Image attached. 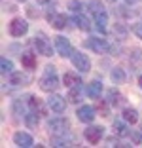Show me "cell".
I'll use <instances>...</instances> for the list:
<instances>
[{"mask_svg":"<svg viewBox=\"0 0 142 148\" xmlns=\"http://www.w3.org/2000/svg\"><path fill=\"white\" fill-rule=\"evenodd\" d=\"M76 114H78V120H80V122L89 123V122H93V120H95V108H93V106H89V105L80 106Z\"/></svg>","mask_w":142,"mask_h":148,"instance_id":"cell-11","label":"cell"},{"mask_svg":"<svg viewBox=\"0 0 142 148\" xmlns=\"http://www.w3.org/2000/svg\"><path fill=\"white\" fill-rule=\"evenodd\" d=\"M123 118H125V122H129V123H137L138 122V114L134 108H125L123 110Z\"/></svg>","mask_w":142,"mask_h":148,"instance_id":"cell-21","label":"cell"},{"mask_svg":"<svg viewBox=\"0 0 142 148\" xmlns=\"http://www.w3.org/2000/svg\"><path fill=\"white\" fill-rule=\"evenodd\" d=\"M82 93H83L82 84H78V86H74V87H68V101L70 103H78V101L82 99Z\"/></svg>","mask_w":142,"mask_h":148,"instance_id":"cell-16","label":"cell"},{"mask_svg":"<svg viewBox=\"0 0 142 148\" xmlns=\"http://www.w3.org/2000/svg\"><path fill=\"white\" fill-rule=\"evenodd\" d=\"M21 63H23L25 69H34L36 66V55L32 51H25L21 55Z\"/></svg>","mask_w":142,"mask_h":148,"instance_id":"cell-17","label":"cell"},{"mask_svg":"<svg viewBox=\"0 0 142 148\" xmlns=\"http://www.w3.org/2000/svg\"><path fill=\"white\" fill-rule=\"evenodd\" d=\"M87 10H89V12L95 15V13H99V12H104V6L100 4L99 0H91L89 4H87Z\"/></svg>","mask_w":142,"mask_h":148,"instance_id":"cell-25","label":"cell"},{"mask_svg":"<svg viewBox=\"0 0 142 148\" xmlns=\"http://www.w3.org/2000/svg\"><path fill=\"white\" fill-rule=\"evenodd\" d=\"M100 91H102V84H100V80H93V82L87 86V89H85V93L91 97V99H99Z\"/></svg>","mask_w":142,"mask_h":148,"instance_id":"cell-14","label":"cell"},{"mask_svg":"<svg viewBox=\"0 0 142 148\" xmlns=\"http://www.w3.org/2000/svg\"><path fill=\"white\" fill-rule=\"evenodd\" d=\"M55 48H57V53H59L61 57H70L74 53L68 38H65V36H57L55 38Z\"/></svg>","mask_w":142,"mask_h":148,"instance_id":"cell-6","label":"cell"},{"mask_svg":"<svg viewBox=\"0 0 142 148\" xmlns=\"http://www.w3.org/2000/svg\"><path fill=\"white\" fill-rule=\"evenodd\" d=\"M47 106H49L53 112L61 114V112H65V108H66V99L61 97V95H57V93H53V95L47 99Z\"/></svg>","mask_w":142,"mask_h":148,"instance_id":"cell-7","label":"cell"},{"mask_svg":"<svg viewBox=\"0 0 142 148\" xmlns=\"http://www.w3.org/2000/svg\"><path fill=\"white\" fill-rule=\"evenodd\" d=\"M63 80H65L66 87H74V86H78V84H82V78H80L78 74H74V72H66L65 76H63Z\"/></svg>","mask_w":142,"mask_h":148,"instance_id":"cell-19","label":"cell"},{"mask_svg":"<svg viewBox=\"0 0 142 148\" xmlns=\"http://www.w3.org/2000/svg\"><path fill=\"white\" fill-rule=\"evenodd\" d=\"M40 4H46V2H49V0H38Z\"/></svg>","mask_w":142,"mask_h":148,"instance_id":"cell-33","label":"cell"},{"mask_svg":"<svg viewBox=\"0 0 142 148\" xmlns=\"http://www.w3.org/2000/svg\"><path fill=\"white\" fill-rule=\"evenodd\" d=\"M29 105H30V108L34 110V112H38V110L42 108V105H40V101L36 99L34 95H30V97H29Z\"/></svg>","mask_w":142,"mask_h":148,"instance_id":"cell-29","label":"cell"},{"mask_svg":"<svg viewBox=\"0 0 142 148\" xmlns=\"http://www.w3.org/2000/svg\"><path fill=\"white\" fill-rule=\"evenodd\" d=\"M131 139H133L134 144H142V135H140V133H137V131H134L133 135H131Z\"/></svg>","mask_w":142,"mask_h":148,"instance_id":"cell-30","label":"cell"},{"mask_svg":"<svg viewBox=\"0 0 142 148\" xmlns=\"http://www.w3.org/2000/svg\"><path fill=\"white\" fill-rule=\"evenodd\" d=\"M13 143L17 144V146H21V148H30V146H34V140H32V137H30L29 133H25V131H17V133L13 135Z\"/></svg>","mask_w":142,"mask_h":148,"instance_id":"cell-10","label":"cell"},{"mask_svg":"<svg viewBox=\"0 0 142 148\" xmlns=\"http://www.w3.org/2000/svg\"><path fill=\"white\" fill-rule=\"evenodd\" d=\"M87 48H91L95 53H106L108 49H110V46H108V42L104 38H89L85 42Z\"/></svg>","mask_w":142,"mask_h":148,"instance_id":"cell-8","label":"cell"},{"mask_svg":"<svg viewBox=\"0 0 142 148\" xmlns=\"http://www.w3.org/2000/svg\"><path fill=\"white\" fill-rule=\"evenodd\" d=\"M34 46H36V49H38V53H42V55H46V57H51L53 55V46L49 44V40L46 38L44 32H38V34H36Z\"/></svg>","mask_w":142,"mask_h":148,"instance_id":"cell-3","label":"cell"},{"mask_svg":"<svg viewBox=\"0 0 142 148\" xmlns=\"http://www.w3.org/2000/svg\"><path fill=\"white\" fill-rule=\"evenodd\" d=\"M114 131H116V135H119V137L129 135V129H127V125H125L123 122H114Z\"/></svg>","mask_w":142,"mask_h":148,"instance_id":"cell-24","label":"cell"},{"mask_svg":"<svg viewBox=\"0 0 142 148\" xmlns=\"http://www.w3.org/2000/svg\"><path fill=\"white\" fill-rule=\"evenodd\" d=\"M108 101H110V105H119L121 103V95L117 91H114V89H110V91H108Z\"/></svg>","mask_w":142,"mask_h":148,"instance_id":"cell-27","label":"cell"},{"mask_svg":"<svg viewBox=\"0 0 142 148\" xmlns=\"http://www.w3.org/2000/svg\"><path fill=\"white\" fill-rule=\"evenodd\" d=\"M19 2H27V0H19Z\"/></svg>","mask_w":142,"mask_h":148,"instance_id":"cell-35","label":"cell"},{"mask_svg":"<svg viewBox=\"0 0 142 148\" xmlns=\"http://www.w3.org/2000/svg\"><path fill=\"white\" fill-rule=\"evenodd\" d=\"M47 19H49V23H51L53 29H65L66 23H68V17H66L65 13H47Z\"/></svg>","mask_w":142,"mask_h":148,"instance_id":"cell-12","label":"cell"},{"mask_svg":"<svg viewBox=\"0 0 142 148\" xmlns=\"http://www.w3.org/2000/svg\"><path fill=\"white\" fill-rule=\"evenodd\" d=\"M0 70H2V74H12L13 72V63L10 59H6V57H2L0 59Z\"/></svg>","mask_w":142,"mask_h":148,"instance_id":"cell-22","label":"cell"},{"mask_svg":"<svg viewBox=\"0 0 142 148\" xmlns=\"http://www.w3.org/2000/svg\"><path fill=\"white\" fill-rule=\"evenodd\" d=\"M110 78H112L114 84H123L125 82V72H123V69L116 66V69L112 70V74H110Z\"/></svg>","mask_w":142,"mask_h":148,"instance_id":"cell-20","label":"cell"},{"mask_svg":"<svg viewBox=\"0 0 142 148\" xmlns=\"http://www.w3.org/2000/svg\"><path fill=\"white\" fill-rule=\"evenodd\" d=\"M110 2H114V0H110Z\"/></svg>","mask_w":142,"mask_h":148,"instance_id":"cell-36","label":"cell"},{"mask_svg":"<svg viewBox=\"0 0 142 148\" xmlns=\"http://www.w3.org/2000/svg\"><path fill=\"white\" fill-rule=\"evenodd\" d=\"M68 143H72V137L68 135V131L55 133V137H53V146H68Z\"/></svg>","mask_w":142,"mask_h":148,"instance_id":"cell-15","label":"cell"},{"mask_svg":"<svg viewBox=\"0 0 142 148\" xmlns=\"http://www.w3.org/2000/svg\"><path fill=\"white\" fill-rule=\"evenodd\" d=\"M133 31H134V34H137L138 38L142 40V23H137V25H134V29H133Z\"/></svg>","mask_w":142,"mask_h":148,"instance_id":"cell-31","label":"cell"},{"mask_svg":"<svg viewBox=\"0 0 142 148\" xmlns=\"http://www.w3.org/2000/svg\"><path fill=\"white\" fill-rule=\"evenodd\" d=\"M59 87V78H57V72L53 66H46V74L40 78V89L47 93H53Z\"/></svg>","mask_w":142,"mask_h":148,"instance_id":"cell-1","label":"cell"},{"mask_svg":"<svg viewBox=\"0 0 142 148\" xmlns=\"http://www.w3.org/2000/svg\"><path fill=\"white\" fill-rule=\"evenodd\" d=\"M47 127H49L53 133H63V131H68L70 123H68L66 118H53V120L47 122Z\"/></svg>","mask_w":142,"mask_h":148,"instance_id":"cell-9","label":"cell"},{"mask_svg":"<svg viewBox=\"0 0 142 148\" xmlns=\"http://www.w3.org/2000/svg\"><path fill=\"white\" fill-rule=\"evenodd\" d=\"M74 23H78V29H82V31H91L89 21H87L85 17H82V15H78V17L74 19Z\"/></svg>","mask_w":142,"mask_h":148,"instance_id":"cell-26","label":"cell"},{"mask_svg":"<svg viewBox=\"0 0 142 148\" xmlns=\"http://www.w3.org/2000/svg\"><path fill=\"white\" fill-rule=\"evenodd\" d=\"M25 123L29 127H38V114L32 110V112H29V114H25Z\"/></svg>","mask_w":142,"mask_h":148,"instance_id":"cell-23","label":"cell"},{"mask_svg":"<svg viewBox=\"0 0 142 148\" xmlns=\"http://www.w3.org/2000/svg\"><path fill=\"white\" fill-rule=\"evenodd\" d=\"M27 31H29V23L25 21V19L21 17H15L10 21V34L15 36V38H19V36L27 34Z\"/></svg>","mask_w":142,"mask_h":148,"instance_id":"cell-4","label":"cell"},{"mask_svg":"<svg viewBox=\"0 0 142 148\" xmlns=\"http://www.w3.org/2000/svg\"><path fill=\"white\" fill-rule=\"evenodd\" d=\"M10 84L12 86H27V84H30V76H27L23 72H12L10 74Z\"/></svg>","mask_w":142,"mask_h":148,"instance_id":"cell-13","label":"cell"},{"mask_svg":"<svg viewBox=\"0 0 142 148\" xmlns=\"http://www.w3.org/2000/svg\"><path fill=\"white\" fill-rule=\"evenodd\" d=\"M93 17H95V23H97V27H99V31L104 32V27H106V23H108V13H106V10H104V12L95 13Z\"/></svg>","mask_w":142,"mask_h":148,"instance_id":"cell-18","label":"cell"},{"mask_svg":"<svg viewBox=\"0 0 142 148\" xmlns=\"http://www.w3.org/2000/svg\"><path fill=\"white\" fill-rule=\"evenodd\" d=\"M102 135H104V127H100V125L87 127V129L83 131V137H85V140L89 144H97L100 139H102Z\"/></svg>","mask_w":142,"mask_h":148,"instance_id":"cell-5","label":"cell"},{"mask_svg":"<svg viewBox=\"0 0 142 148\" xmlns=\"http://www.w3.org/2000/svg\"><path fill=\"white\" fill-rule=\"evenodd\" d=\"M138 86L142 87V74H140V76H138Z\"/></svg>","mask_w":142,"mask_h":148,"instance_id":"cell-32","label":"cell"},{"mask_svg":"<svg viewBox=\"0 0 142 148\" xmlns=\"http://www.w3.org/2000/svg\"><path fill=\"white\" fill-rule=\"evenodd\" d=\"M133 2H137V0H127V4H133Z\"/></svg>","mask_w":142,"mask_h":148,"instance_id":"cell-34","label":"cell"},{"mask_svg":"<svg viewBox=\"0 0 142 148\" xmlns=\"http://www.w3.org/2000/svg\"><path fill=\"white\" fill-rule=\"evenodd\" d=\"M70 59H72L74 69H78L80 72H89V70H91V61H89V57L83 55L82 51H74L72 55H70Z\"/></svg>","mask_w":142,"mask_h":148,"instance_id":"cell-2","label":"cell"},{"mask_svg":"<svg viewBox=\"0 0 142 148\" xmlns=\"http://www.w3.org/2000/svg\"><path fill=\"white\" fill-rule=\"evenodd\" d=\"M82 8H83V4H82V2H80V0H70V2H68V10H70V12H82Z\"/></svg>","mask_w":142,"mask_h":148,"instance_id":"cell-28","label":"cell"}]
</instances>
